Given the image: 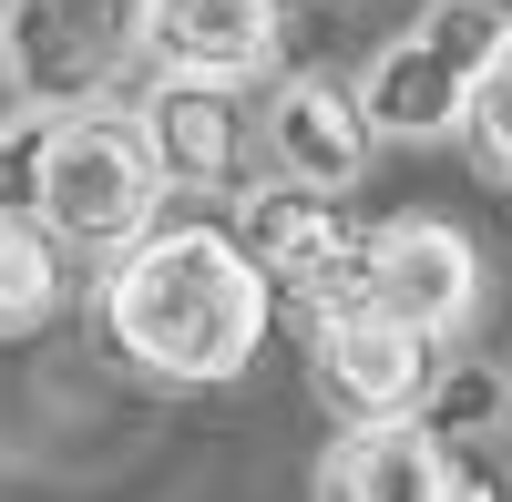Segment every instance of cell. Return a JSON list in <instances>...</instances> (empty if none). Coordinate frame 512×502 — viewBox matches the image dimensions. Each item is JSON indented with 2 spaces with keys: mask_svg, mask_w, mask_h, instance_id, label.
<instances>
[{
  "mask_svg": "<svg viewBox=\"0 0 512 502\" xmlns=\"http://www.w3.org/2000/svg\"><path fill=\"white\" fill-rule=\"evenodd\" d=\"M267 308H277V287L256 277L236 226H144L103 267L113 349L134 369H154V380H185V390L236 380L256 359V339H267Z\"/></svg>",
  "mask_w": 512,
  "mask_h": 502,
  "instance_id": "6da1fadb",
  "label": "cell"
},
{
  "mask_svg": "<svg viewBox=\"0 0 512 502\" xmlns=\"http://www.w3.org/2000/svg\"><path fill=\"white\" fill-rule=\"evenodd\" d=\"M164 205L154 144L134 113H52L31 144V216L52 226V246H82V257H123Z\"/></svg>",
  "mask_w": 512,
  "mask_h": 502,
  "instance_id": "7a4b0ae2",
  "label": "cell"
},
{
  "mask_svg": "<svg viewBox=\"0 0 512 502\" xmlns=\"http://www.w3.org/2000/svg\"><path fill=\"white\" fill-rule=\"evenodd\" d=\"M502 31H512V21L492 11V0H431L420 31H400L390 52L359 72L369 134H390V144H441V134H461L482 72H492V52H502Z\"/></svg>",
  "mask_w": 512,
  "mask_h": 502,
  "instance_id": "3957f363",
  "label": "cell"
},
{
  "mask_svg": "<svg viewBox=\"0 0 512 502\" xmlns=\"http://www.w3.org/2000/svg\"><path fill=\"white\" fill-rule=\"evenodd\" d=\"M246 257L267 287H287V298L318 308H359L369 298V226L349 216V195H308V185H267L246 195Z\"/></svg>",
  "mask_w": 512,
  "mask_h": 502,
  "instance_id": "277c9868",
  "label": "cell"
},
{
  "mask_svg": "<svg viewBox=\"0 0 512 502\" xmlns=\"http://www.w3.org/2000/svg\"><path fill=\"white\" fill-rule=\"evenodd\" d=\"M308 369H318V400L349 410V421H420V400H431L441 380V349L420 339V328H400L390 308H318L308 318Z\"/></svg>",
  "mask_w": 512,
  "mask_h": 502,
  "instance_id": "5b68a950",
  "label": "cell"
},
{
  "mask_svg": "<svg viewBox=\"0 0 512 502\" xmlns=\"http://www.w3.org/2000/svg\"><path fill=\"white\" fill-rule=\"evenodd\" d=\"M123 52H134V21H103L93 0H11V21H0L11 93L41 123H52V113H93Z\"/></svg>",
  "mask_w": 512,
  "mask_h": 502,
  "instance_id": "8992f818",
  "label": "cell"
},
{
  "mask_svg": "<svg viewBox=\"0 0 512 502\" xmlns=\"http://www.w3.org/2000/svg\"><path fill=\"white\" fill-rule=\"evenodd\" d=\"M369 308H390L400 328L420 339H461V328L482 318V246L441 226V216H390L369 226Z\"/></svg>",
  "mask_w": 512,
  "mask_h": 502,
  "instance_id": "52a82bcc",
  "label": "cell"
},
{
  "mask_svg": "<svg viewBox=\"0 0 512 502\" xmlns=\"http://www.w3.org/2000/svg\"><path fill=\"white\" fill-rule=\"evenodd\" d=\"M287 41V0H134V52L154 82H256Z\"/></svg>",
  "mask_w": 512,
  "mask_h": 502,
  "instance_id": "ba28073f",
  "label": "cell"
},
{
  "mask_svg": "<svg viewBox=\"0 0 512 502\" xmlns=\"http://www.w3.org/2000/svg\"><path fill=\"white\" fill-rule=\"evenodd\" d=\"M369 113H359V82L338 72H287L267 113H256V154H267L277 185H308V195H349L359 164H369Z\"/></svg>",
  "mask_w": 512,
  "mask_h": 502,
  "instance_id": "9c48e42d",
  "label": "cell"
},
{
  "mask_svg": "<svg viewBox=\"0 0 512 502\" xmlns=\"http://www.w3.org/2000/svg\"><path fill=\"white\" fill-rule=\"evenodd\" d=\"M144 144H154V175L175 185V195H236V175H246V113H236V93L226 82H154L144 93Z\"/></svg>",
  "mask_w": 512,
  "mask_h": 502,
  "instance_id": "30bf717a",
  "label": "cell"
},
{
  "mask_svg": "<svg viewBox=\"0 0 512 502\" xmlns=\"http://www.w3.org/2000/svg\"><path fill=\"white\" fill-rule=\"evenodd\" d=\"M328 502H492V482H472L441 451L431 421H369L328 451V472H318Z\"/></svg>",
  "mask_w": 512,
  "mask_h": 502,
  "instance_id": "8fae6325",
  "label": "cell"
},
{
  "mask_svg": "<svg viewBox=\"0 0 512 502\" xmlns=\"http://www.w3.org/2000/svg\"><path fill=\"white\" fill-rule=\"evenodd\" d=\"M62 298V246L41 216H11L0 205V339H21V328H41Z\"/></svg>",
  "mask_w": 512,
  "mask_h": 502,
  "instance_id": "7c38bea8",
  "label": "cell"
},
{
  "mask_svg": "<svg viewBox=\"0 0 512 502\" xmlns=\"http://www.w3.org/2000/svg\"><path fill=\"white\" fill-rule=\"evenodd\" d=\"M461 134L482 144V164H492V175H512V31H502V52H492V72H482L472 123H461Z\"/></svg>",
  "mask_w": 512,
  "mask_h": 502,
  "instance_id": "4fadbf2b",
  "label": "cell"
}]
</instances>
